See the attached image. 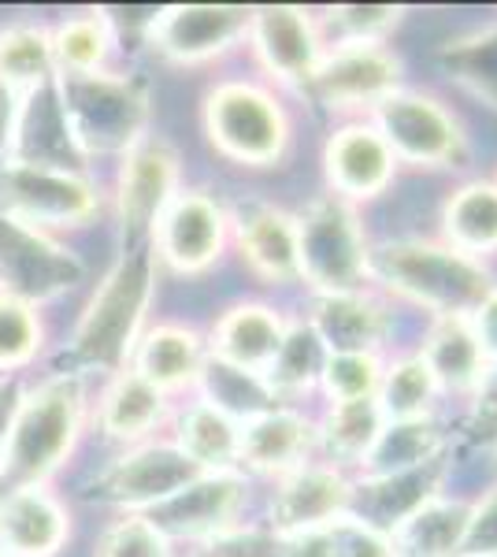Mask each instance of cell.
<instances>
[{"label":"cell","mask_w":497,"mask_h":557,"mask_svg":"<svg viewBox=\"0 0 497 557\" xmlns=\"http://www.w3.org/2000/svg\"><path fill=\"white\" fill-rule=\"evenodd\" d=\"M152 294H157V249H126L115 257V264L97 283L94 298L86 301L67 346L60 349V372L86 380V372L115 375L131 368Z\"/></svg>","instance_id":"obj_1"},{"label":"cell","mask_w":497,"mask_h":557,"mask_svg":"<svg viewBox=\"0 0 497 557\" xmlns=\"http://www.w3.org/2000/svg\"><path fill=\"white\" fill-rule=\"evenodd\" d=\"M83 424V375L52 372L34 391H23V401L8 424L4 446H0V498L26 487H45L78 446Z\"/></svg>","instance_id":"obj_2"},{"label":"cell","mask_w":497,"mask_h":557,"mask_svg":"<svg viewBox=\"0 0 497 557\" xmlns=\"http://www.w3.org/2000/svg\"><path fill=\"white\" fill-rule=\"evenodd\" d=\"M372 275L383 278L405 301L427 309L431 317H472L494 290V275L483 260H472L446 242H386L372 253Z\"/></svg>","instance_id":"obj_3"},{"label":"cell","mask_w":497,"mask_h":557,"mask_svg":"<svg viewBox=\"0 0 497 557\" xmlns=\"http://www.w3.org/2000/svg\"><path fill=\"white\" fill-rule=\"evenodd\" d=\"M57 86L71 138L83 160L126 157L146 138L152 120L149 78L104 67L94 75H57Z\"/></svg>","instance_id":"obj_4"},{"label":"cell","mask_w":497,"mask_h":557,"mask_svg":"<svg viewBox=\"0 0 497 557\" xmlns=\"http://www.w3.org/2000/svg\"><path fill=\"white\" fill-rule=\"evenodd\" d=\"M297 220V278L315 290V298L357 294L372 278V249L357 205L341 197H320Z\"/></svg>","instance_id":"obj_5"},{"label":"cell","mask_w":497,"mask_h":557,"mask_svg":"<svg viewBox=\"0 0 497 557\" xmlns=\"http://www.w3.org/2000/svg\"><path fill=\"white\" fill-rule=\"evenodd\" d=\"M201 127L215 157L238 168H275L294 138L286 108L252 83H220L208 89Z\"/></svg>","instance_id":"obj_6"},{"label":"cell","mask_w":497,"mask_h":557,"mask_svg":"<svg viewBox=\"0 0 497 557\" xmlns=\"http://www.w3.org/2000/svg\"><path fill=\"white\" fill-rule=\"evenodd\" d=\"M372 127L397 164L412 168H460L468 160L464 127L435 94L397 89L372 108Z\"/></svg>","instance_id":"obj_7"},{"label":"cell","mask_w":497,"mask_h":557,"mask_svg":"<svg viewBox=\"0 0 497 557\" xmlns=\"http://www.w3.org/2000/svg\"><path fill=\"white\" fill-rule=\"evenodd\" d=\"M86 278L78 253L60 246L52 235L0 212V294L38 309L75 290Z\"/></svg>","instance_id":"obj_8"},{"label":"cell","mask_w":497,"mask_h":557,"mask_svg":"<svg viewBox=\"0 0 497 557\" xmlns=\"http://www.w3.org/2000/svg\"><path fill=\"white\" fill-rule=\"evenodd\" d=\"M101 209V194L83 172L41 164H0V212L49 235V227H83Z\"/></svg>","instance_id":"obj_9"},{"label":"cell","mask_w":497,"mask_h":557,"mask_svg":"<svg viewBox=\"0 0 497 557\" xmlns=\"http://www.w3.org/2000/svg\"><path fill=\"white\" fill-rule=\"evenodd\" d=\"M252 8L246 4H171L149 20L152 57L175 67H197L227 57L249 38Z\"/></svg>","instance_id":"obj_10"},{"label":"cell","mask_w":497,"mask_h":557,"mask_svg":"<svg viewBox=\"0 0 497 557\" xmlns=\"http://www.w3.org/2000/svg\"><path fill=\"white\" fill-rule=\"evenodd\" d=\"M178 197V152L164 138H141L123 157L115 178V215H120V253L152 246L160 215Z\"/></svg>","instance_id":"obj_11"},{"label":"cell","mask_w":497,"mask_h":557,"mask_svg":"<svg viewBox=\"0 0 497 557\" xmlns=\"http://www.w3.org/2000/svg\"><path fill=\"white\" fill-rule=\"evenodd\" d=\"M201 469L178 450L175 443H141L123 457H115L108 469L89 483L86 498L120 506L126 513H149L152 506L167 502L175 491L194 483Z\"/></svg>","instance_id":"obj_12"},{"label":"cell","mask_w":497,"mask_h":557,"mask_svg":"<svg viewBox=\"0 0 497 557\" xmlns=\"http://www.w3.org/2000/svg\"><path fill=\"white\" fill-rule=\"evenodd\" d=\"M246 41L252 45V57L260 60V67L294 89H309L323 57H327V45H323L315 15L309 8L294 4L252 8Z\"/></svg>","instance_id":"obj_13"},{"label":"cell","mask_w":497,"mask_h":557,"mask_svg":"<svg viewBox=\"0 0 497 557\" xmlns=\"http://www.w3.org/2000/svg\"><path fill=\"white\" fill-rule=\"evenodd\" d=\"M231 238V215L204 190H178L160 215L152 249L175 275H201L223 257Z\"/></svg>","instance_id":"obj_14"},{"label":"cell","mask_w":497,"mask_h":557,"mask_svg":"<svg viewBox=\"0 0 497 557\" xmlns=\"http://www.w3.org/2000/svg\"><path fill=\"white\" fill-rule=\"evenodd\" d=\"M401 57L390 45H334L315 71L309 94L334 112L372 108L401 89Z\"/></svg>","instance_id":"obj_15"},{"label":"cell","mask_w":497,"mask_h":557,"mask_svg":"<svg viewBox=\"0 0 497 557\" xmlns=\"http://www.w3.org/2000/svg\"><path fill=\"white\" fill-rule=\"evenodd\" d=\"M241 502H246V480L238 472H201L194 483L175 491L167 502L149 509V520L167 539L186 543H208L212 535L238 524Z\"/></svg>","instance_id":"obj_16"},{"label":"cell","mask_w":497,"mask_h":557,"mask_svg":"<svg viewBox=\"0 0 497 557\" xmlns=\"http://www.w3.org/2000/svg\"><path fill=\"white\" fill-rule=\"evenodd\" d=\"M397 160L378 138L372 123H349V127L334 131L323 146V175H327V190L349 205L372 201L394 183Z\"/></svg>","instance_id":"obj_17"},{"label":"cell","mask_w":497,"mask_h":557,"mask_svg":"<svg viewBox=\"0 0 497 557\" xmlns=\"http://www.w3.org/2000/svg\"><path fill=\"white\" fill-rule=\"evenodd\" d=\"M352 483L334 465H301L290 475L278 480V491L271 498V528L278 535L327 528L338 517L349 513Z\"/></svg>","instance_id":"obj_18"},{"label":"cell","mask_w":497,"mask_h":557,"mask_svg":"<svg viewBox=\"0 0 497 557\" xmlns=\"http://www.w3.org/2000/svg\"><path fill=\"white\" fill-rule=\"evenodd\" d=\"M4 160H12V164H41V168L83 172V152H78L75 138H71L57 78L30 89L20 101V115H15V131L12 141H8Z\"/></svg>","instance_id":"obj_19"},{"label":"cell","mask_w":497,"mask_h":557,"mask_svg":"<svg viewBox=\"0 0 497 557\" xmlns=\"http://www.w3.org/2000/svg\"><path fill=\"white\" fill-rule=\"evenodd\" d=\"M446 469H449V461H446V454H442L435 461L420 465V469L368 475L364 483L352 487L349 517L375 528V532H383V535H394L415 509H423L431 498H438Z\"/></svg>","instance_id":"obj_20"},{"label":"cell","mask_w":497,"mask_h":557,"mask_svg":"<svg viewBox=\"0 0 497 557\" xmlns=\"http://www.w3.org/2000/svg\"><path fill=\"white\" fill-rule=\"evenodd\" d=\"M231 235L249 272L271 286L297 283V220L275 205H246L231 215Z\"/></svg>","instance_id":"obj_21"},{"label":"cell","mask_w":497,"mask_h":557,"mask_svg":"<svg viewBox=\"0 0 497 557\" xmlns=\"http://www.w3.org/2000/svg\"><path fill=\"white\" fill-rule=\"evenodd\" d=\"M315 424L301 412L278 406L264 412V417H252L241 424L238 435V465L260 475H290L294 469L309 465V454L315 446Z\"/></svg>","instance_id":"obj_22"},{"label":"cell","mask_w":497,"mask_h":557,"mask_svg":"<svg viewBox=\"0 0 497 557\" xmlns=\"http://www.w3.org/2000/svg\"><path fill=\"white\" fill-rule=\"evenodd\" d=\"M71 535V517L49 487L0 498V550L12 557H57Z\"/></svg>","instance_id":"obj_23"},{"label":"cell","mask_w":497,"mask_h":557,"mask_svg":"<svg viewBox=\"0 0 497 557\" xmlns=\"http://www.w3.org/2000/svg\"><path fill=\"white\" fill-rule=\"evenodd\" d=\"M286 327L290 323L271 305L238 301L215 320L212 335H208V357H220V361L249 368V372H268V364L283 346Z\"/></svg>","instance_id":"obj_24"},{"label":"cell","mask_w":497,"mask_h":557,"mask_svg":"<svg viewBox=\"0 0 497 557\" xmlns=\"http://www.w3.org/2000/svg\"><path fill=\"white\" fill-rule=\"evenodd\" d=\"M208 361L204 338L194 327L183 323H157V327L141 331L138 346H134L131 368L157 391L175 394L186 386H197V375Z\"/></svg>","instance_id":"obj_25"},{"label":"cell","mask_w":497,"mask_h":557,"mask_svg":"<svg viewBox=\"0 0 497 557\" xmlns=\"http://www.w3.org/2000/svg\"><path fill=\"white\" fill-rule=\"evenodd\" d=\"M309 327L320 335L327 354H378L390 317L372 294H334V298H315Z\"/></svg>","instance_id":"obj_26"},{"label":"cell","mask_w":497,"mask_h":557,"mask_svg":"<svg viewBox=\"0 0 497 557\" xmlns=\"http://www.w3.org/2000/svg\"><path fill=\"white\" fill-rule=\"evenodd\" d=\"M167 420V394L141 380L134 368H123L108 380L97 401V424L115 443H141Z\"/></svg>","instance_id":"obj_27"},{"label":"cell","mask_w":497,"mask_h":557,"mask_svg":"<svg viewBox=\"0 0 497 557\" xmlns=\"http://www.w3.org/2000/svg\"><path fill=\"white\" fill-rule=\"evenodd\" d=\"M420 357L435 386L446 394H472L479 380H483V372L490 368L468 317H442L431 323Z\"/></svg>","instance_id":"obj_28"},{"label":"cell","mask_w":497,"mask_h":557,"mask_svg":"<svg viewBox=\"0 0 497 557\" xmlns=\"http://www.w3.org/2000/svg\"><path fill=\"white\" fill-rule=\"evenodd\" d=\"M442 242L457 253L483 260L497 253V183L475 178L442 205Z\"/></svg>","instance_id":"obj_29"},{"label":"cell","mask_w":497,"mask_h":557,"mask_svg":"<svg viewBox=\"0 0 497 557\" xmlns=\"http://www.w3.org/2000/svg\"><path fill=\"white\" fill-rule=\"evenodd\" d=\"M197 386H201L204 406L220 409L234 424H246V420L264 417V412L283 406L268 386L264 372H249V368L227 364L220 357H208L201 375H197Z\"/></svg>","instance_id":"obj_30"},{"label":"cell","mask_w":497,"mask_h":557,"mask_svg":"<svg viewBox=\"0 0 497 557\" xmlns=\"http://www.w3.org/2000/svg\"><path fill=\"white\" fill-rule=\"evenodd\" d=\"M468 517H472V502L460 498H431L423 509L405 520L390 535L397 554L409 557H457L460 543L468 532Z\"/></svg>","instance_id":"obj_31"},{"label":"cell","mask_w":497,"mask_h":557,"mask_svg":"<svg viewBox=\"0 0 497 557\" xmlns=\"http://www.w3.org/2000/svg\"><path fill=\"white\" fill-rule=\"evenodd\" d=\"M238 435L241 424H234L231 417H223L204 401H194L178 420L175 446L201 472H234L238 469Z\"/></svg>","instance_id":"obj_32"},{"label":"cell","mask_w":497,"mask_h":557,"mask_svg":"<svg viewBox=\"0 0 497 557\" xmlns=\"http://www.w3.org/2000/svg\"><path fill=\"white\" fill-rule=\"evenodd\" d=\"M446 454V435L435 420H401V424H386L378 431L372 454L360 461L368 475H390V472H405V469H420V465L435 461V457Z\"/></svg>","instance_id":"obj_33"},{"label":"cell","mask_w":497,"mask_h":557,"mask_svg":"<svg viewBox=\"0 0 497 557\" xmlns=\"http://www.w3.org/2000/svg\"><path fill=\"white\" fill-rule=\"evenodd\" d=\"M115 49V26L108 12H83L52 30L57 75H94L104 71Z\"/></svg>","instance_id":"obj_34"},{"label":"cell","mask_w":497,"mask_h":557,"mask_svg":"<svg viewBox=\"0 0 497 557\" xmlns=\"http://www.w3.org/2000/svg\"><path fill=\"white\" fill-rule=\"evenodd\" d=\"M0 78L26 97L30 89L57 78V60H52V30L34 23H15L0 30Z\"/></svg>","instance_id":"obj_35"},{"label":"cell","mask_w":497,"mask_h":557,"mask_svg":"<svg viewBox=\"0 0 497 557\" xmlns=\"http://www.w3.org/2000/svg\"><path fill=\"white\" fill-rule=\"evenodd\" d=\"M323 364H327V346L320 343V335L305 323H290L283 335V346H278L275 361L268 364L264 380L275 391V398H301L312 386H320Z\"/></svg>","instance_id":"obj_36"},{"label":"cell","mask_w":497,"mask_h":557,"mask_svg":"<svg viewBox=\"0 0 497 557\" xmlns=\"http://www.w3.org/2000/svg\"><path fill=\"white\" fill-rule=\"evenodd\" d=\"M438 386L431 380L427 364L420 354L397 357L394 364H383V380H378L375 401L386 424H401V420H427L435 406Z\"/></svg>","instance_id":"obj_37"},{"label":"cell","mask_w":497,"mask_h":557,"mask_svg":"<svg viewBox=\"0 0 497 557\" xmlns=\"http://www.w3.org/2000/svg\"><path fill=\"white\" fill-rule=\"evenodd\" d=\"M383 428H386V420H383V412H378V401L360 398V401H338V406H331L327 420L315 428V435H320V443L327 446V454L334 461L360 465L372 454Z\"/></svg>","instance_id":"obj_38"},{"label":"cell","mask_w":497,"mask_h":557,"mask_svg":"<svg viewBox=\"0 0 497 557\" xmlns=\"http://www.w3.org/2000/svg\"><path fill=\"white\" fill-rule=\"evenodd\" d=\"M438 60L460 86L497 108V23L446 41L438 49Z\"/></svg>","instance_id":"obj_39"},{"label":"cell","mask_w":497,"mask_h":557,"mask_svg":"<svg viewBox=\"0 0 497 557\" xmlns=\"http://www.w3.org/2000/svg\"><path fill=\"white\" fill-rule=\"evenodd\" d=\"M409 15L405 4H338L315 15L323 45H383Z\"/></svg>","instance_id":"obj_40"},{"label":"cell","mask_w":497,"mask_h":557,"mask_svg":"<svg viewBox=\"0 0 497 557\" xmlns=\"http://www.w3.org/2000/svg\"><path fill=\"white\" fill-rule=\"evenodd\" d=\"M378 380H383V361H378V354H327L320 386L331 398V406H338V401L375 398Z\"/></svg>","instance_id":"obj_41"},{"label":"cell","mask_w":497,"mask_h":557,"mask_svg":"<svg viewBox=\"0 0 497 557\" xmlns=\"http://www.w3.org/2000/svg\"><path fill=\"white\" fill-rule=\"evenodd\" d=\"M38 349H41L38 309L0 294V372L26 368L38 357Z\"/></svg>","instance_id":"obj_42"},{"label":"cell","mask_w":497,"mask_h":557,"mask_svg":"<svg viewBox=\"0 0 497 557\" xmlns=\"http://www.w3.org/2000/svg\"><path fill=\"white\" fill-rule=\"evenodd\" d=\"M94 557H171V543L146 513H123L94 543Z\"/></svg>","instance_id":"obj_43"},{"label":"cell","mask_w":497,"mask_h":557,"mask_svg":"<svg viewBox=\"0 0 497 557\" xmlns=\"http://www.w3.org/2000/svg\"><path fill=\"white\" fill-rule=\"evenodd\" d=\"M194 557H283V535L275 528H241L234 524L227 532L212 535L197 546Z\"/></svg>","instance_id":"obj_44"},{"label":"cell","mask_w":497,"mask_h":557,"mask_svg":"<svg viewBox=\"0 0 497 557\" xmlns=\"http://www.w3.org/2000/svg\"><path fill=\"white\" fill-rule=\"evenodd\" d=\"M331 532H334V557H401L390 535L360 524L349 513L334 520Z\"/></svg>","instance_id":"obj_45"},{"label":"cell","mask_w":497,"mask_h":557,"mask_svg":"<svg viewBox=\"0 0 497 557\" xmlns=\"http://www.w3.org/2000/svg\"><path fill=\"white\" fill-rule=\"evenodd\" d=\"M457 557H497V487L472 502L468 532Z\"/></svg>","instance_id":"obj_46"},{"label":"cell","mask_w":497,"mask_h":557,"mask_svg":"<svg viewBox=\"0 0 497 557\" xmlns=\"http://www.w3.org/2000/svg\"><path fill=\"white\" fill-rule=\"evenodd\" d=\"M468 431L475 443L497 446V364L483 372V380L472 391V412H468Z\"/></svg>","instance_id":"obj_47"},{"label":"cell","mask_w":497,"mask_h":557,"mask_svg":"<svg viewBox=\"0 0 497 557\" xmlns=\"http://www.w3.org/2000/svg\"><path fill=\"white\" fill-rule=\"evenodd\" d=\"M472 323L475 338H479V349H483L486 364H497V286L483 298V305L468 317Z\"/></svg>","instance_id":"obj_48"},{"label":"cell","mask_w":497,"mask_h":557,"mask_svg":"<svg viewBox=\"0 0 497 557\" xmlns=\"http://www.w3.org/2000/svg\"><path fill=\"white\" fill-rule=\"evenodd\" d=\"M283 557H334V532L327 528H309V532L283 535Z\"/></svg>","instance_id":"obj_49"},{"label":"cell","mask_w":497,"mask_h":557,"mask_svg":"<svg viewBox=\"0 0 497 557\" xmlns=\"http://www.w3.org/2000/svg\"><path fill=\"white\" fill-rule=\"evenodd\" d=\"M20 101L23 97L15 94L12 86L0 78V164L8 157V141H12V131H15V115H20Z\"/></svg>","instance_id":"obj_50"},{"label":"cell","mask_w":497,"mask_h":557,"mask_svg":"<svg viewBox=\"0 0 497 557\" xmlns=\"http://www.w3.org/2000/svg\"><path fill=\"white\" fill-rule=\"evenodd\" d=\"M20 401H23V380L15 372L12 375H0V446H4L8 424H12Z\"/></svg>","instance_id":"obj_51"},{"label":"cell","mask_w":497,"mask_h":557,"mask_svg":"<svg viewBox=\"0 0 497 557\" xmlns=\"http://www.w3.org/2000/svg\"><path fill=\"white\" fill-rule=\"evenodd\" d=\"M0 557H12V554H4V550H0Z\"/></svg>","instance_id":"obj_52"},{"label":"cell","mask_w":497,"mask_h":557,"mask_svg":"<svg viewBox=\"0 0 497 557\" xmlns=\"http://www.w3.org/2000/svg\"><path fill=\"white\" fill-rule=\"evenodd\" d=\"M494 183H497V178H494Z\"/></svg>","instance_id":"obj_53"}]
</instances>
